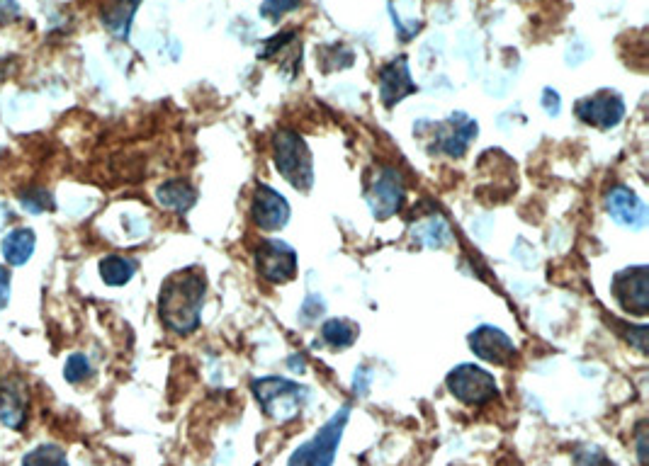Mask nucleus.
<instances>
[{"label": "nucleus", "instance_id": "nucleus-6", "mask_svg": "<svg viewBox=\"0 0 649 466\" xmlns=\"http://www.w3.org/2000/svg\"><path fill=\"white\" fill-rule=\"evenodd\" d=\"M368 204L377 219H389L404 207L406 187L404 178L397 168L382 166L372 175V183L368 187Z\"/></svg>", "mask_w": 649, "mask_h": 466}, {"label": "nucleus", "instance_id": "nucleus-13", "mask_svg": "<svg viewBox=\"0 0 649 466\" xmlns=\"http://www.w3.org/2000/svg\"><path fill=\"white\" fill-rule=\"evenodd\" d=\"M467 340H470L474 355L482 357L484 362H492V365L506 367L516 357V345H513V340L501 328L479 326L474 328Z\"/></svg>", "mask_w": 649, "mask_h": 466}, {"label": "nucleus", "instance_id": "nucleus-7", "mask_svg": "<svg viewBox=\"0 0 649 466\" xmlns=\"http://www.w3.org/2000/svg\"><path fill=\"white\" fill-rule=\"evenodd\" d=\"M256 270L270 284H285L297 275V253L278 238H268L256 250Z\"/></svg>", "mask_w": 649, "mask_h": 466}, {"label": "nucleus", "instance_id": "nucleus-25", "mask_svg": "<svg viewBox=\"0 0 649 466\" xmlns=\"http://www.w3.org/2000/svg\"><path fill=\"white\" fill-rule=\"evenodd\" d=\"M299 5H302V0H263L261 15L265 20H280L282 15L297 10Z\"/></svg>", "mask_w": 649, "mask_h": 466}, {"label": "nucleus", "instance_id": "nucleus-1", "mask_svg": "<svg viewBox=\"0 0 649 466\" xmlns=\"http://www.w3.org/2000/svg\"><path fill=\"white\" fill-rule=\"evenodd\" d=\"M207 280L200 270L173 272L163 282L158 294V316L168 331L188 335L197 331L202 318V301H205Z\"/></svg>", "mask_w": 649, "mask_h": 466}, {"label": "nucleus", "instance_id": "nucleus-11", "mask_svg": "<svg viewBox=\"0 0 649 466\" xmlns=\"http://www.w3.org/2000/svg\"><path fill=\"white\" fill-rule=\"evenodd\" d=\"M606 209L611 214L615 224L625 226V229L640 231L649 224V209L647 204L625 185H615L606 195Z\"/></svg>", "mask_w": 649, "mask_h": 466}, {"label": "nucleus", "instance_id": "nucleus-15", "mask_svg": "<svg viewBox=\"0 0 649 466\" xmlns=\"http://www.w3.org/2000/svg\"><path fill=\"white\" fill-rule=\"evenodd\" d=\"M448 127L450 132L440 136L438 151H443L445 156L450 158L465 156V151L470 149L472 139L477 136V122L465 115H453L448 119Z\"/></svg>", "mask_w": 649, "mask_h": 466}, {"label": "nucleus", "instance_id": "nucleus-18", "mask_svg": "<svg viewBox=\"0 0 649 466\" xmlns=\"http://www.w3.org/2000/svg\"><path fill=\"white\" fill-rule=\"evenodd\" d=\"M141 0H110L103 8V25L115 34L117 39L129 37L132 17L137 13Z\"/></svg>", "mask_w": 649, "mask_h": 466}, {"label": "nucleus", "instance_id": "nucleus-16", "mask_svg": "<svg viewBox=\"0 0 649 466\" xmlns=\"http://www.w3.org/2000/svg\"><path fill=\"white\" fill-rule=\"evenodd\" d=\"M35 246H37L35 231L27 229V226H18V229L5 233L3 243H0V250H3L5 263L10 267H22L32 258Z\"/></svg>", "mask_w": 649, "mask_h": 466}, {"label": "nucleus", "instance_id": "nucleus-32", "mask_svg": "<svg viewBox=\"0 0 649 466\" xmlns=\"http://www.w3.org/2000/svg\"><path fill=\"white\" fill-rule=\"evenodd\" d=\"M370 377H372V374L365 367H360L358 372H355V389H358V386H360V394H365V391H368Z\"/></svg>", "mask_w": 649, "mask_h": 466}, {"label": "nucleus", "instance_id": "nucleus-31", "mask_svg": "<svg viewBox=\"0 0 649 466\" xmlns=\"http://www.w3.org/2000/svg\"><path fill=\"white\" fill-rule=\"evenodd\" d=\"M637 459L640 464H647V423L637 425Z\"/></svg>", "mask_w": 649, "mask_h": 466}, {"label": "nucleus", "instance_id": "nucleus-24", "mask_svg": "<svg viewBox=\"0 0 649 466\" xmlns=\"http://www.w3.org/2000/svg\"><path fill=\"white\" fill-rule=\"evenodd\" d=\"M64 377L69 384H83L93 377V365L88 362V357L83 352H73V355L66 360Z\"/></svg>", "mask_w": 649, "mask_h": 466}, {"label": "nucleus", "instance_id": "nucleus-28", "mask_svg": "<svg viewBox=\"0 0 649 466\" xmlns=\"http://www.w3.org/2000/svg\"><path fill=\"white\" fill-rule=\"evenodd\" d=\"M543 107H545V112L550 117H557L560 115V110H562V100H560V93H557V90H552V88H545L543 90Z\"/></svg>", "mask_w": 649, "mask_h": 466}, {"label": "nucleus", "instance_id": "nucleus-20", "mask_svg": "<svg viewBox=\"0 0 649 466\" xmlns=\"http://www.w3.org/2000/svg\"><path fill=\"white\" fill-rule=\"evenodd\" d=\"M321 338L336 350L351 348L355 338H358V326H355L353 321H346V318H331V321H326L324 328H321Z\"/></svg>", "mask_w": 649, "mask_h": 466}, {"label": "nucleus", "instance_id": "nucleus-14", "mask_svg": "<svg viewBox=\"0 0 649 466\" xmlns=\"http://www.w3.org/2000/svg\"><path fill=\"white\" fill-rule=\"evenodd\" d=\"M377 78H380V98L385 102V107L399 105L406 95L419 90V85L411 81L409 61H406V56H397V59H392L389 64L382 66L380 73H377Z\"/></svg>", "mask_w": 649, "mask_h": 466}, {"label": "nucleus", "instance_id": "nucleus-26", "mask_svg": "<svg viewBox=\"0 0 649 466\" xmlns=\"http://www.w3.org/2000/svg\"><path fill=\"white\" fill-rule=\"evenodd\" d=\"M295 39H297L295 30H285V32L275 34V37L268 39V44H265L263 51H258V56H261V59H275V56H278L280 51L287 47V44L295 42Z\"/></svg>", "mask_w": 649, "mask_h": 466}, {"label": "nucleus", "instance_id": "nucleus-29", "mask_svg": "<svg viewBox=\"0 0 649 466\" xmlns=\"http://www.w3.org/2000/svg\"><path fill=\"white\" fill-rule=\"evenodd\" d=\"M20 17V5L15 0H0V25H8V22L18 20Z\"/></svg>", "mask_w": 649, "mask_h": 466}, {"label": "nucleus", "instance_id": "nucleus-17", "mask_svg": "<svg viewBox=\"0 0 649 466\" xmlns=\"http://www.w3.org/2000/svg\"><path fill=\"white\" fill-rule=\"evenodd\" d=\"M156 200L163 209L183 214L197 202V192L188 180H168L156 190Z\"/></svg>", "mask_w": 649, "mask_h": 466}, {"label": "nucleus", "instance_id": "nucleus-9", "mask_svg": "<svg viewBox=\"0 0 649 466\" xmlns=\"http://www.w3.org/2000/svg\"><path fill=\"white\" fill-rule=\"evenodd\" d=\"M613 297L628 314L647 316L649 311V270L645 265L630 267L613 277Z\"/></svg>", "mask_w": 649, "mask_h": 466}, {"label": "nucleus", "instance_id": "nucleus-3", "mask_svg": "<svg viewBox=\"0 0 649 466\" xmlns=\"http://www.w3.org/2000/svg\"><path fill=\"white\" fill-rule=\"evenodd\" d=\"M273 158L275 168L280 170L282 178L287 180L295 190L307 192L314 185V161L307 144L297 132L280 129L273 136Z\"/></svg>", "mask_w": 649, "mask_h": 466}, {"label": "nucleus", "instance_id": "nucleus-23", "mask_svg": "<svg viewBox=\"0 0 649 466\" xmlns=\"http://www.w3.org/2000/svg\"><path fill=\"white\" fill-rule=\"evenodd\" d=\"M22 466H69V459L59 445H37L22 457Z\"/></svg>", "mask_w": 649, "mask_h": 466}, {"label": "nucleus", "instance_id": "nucleus-22", "mask_svg": "<svg viewBox=\"0 0 649 466\" xmlns=\"http://www.w3.org/2000/svg\"><path fill=\"white\" fill-rule=\"evenodd\" d=\"M18 200L22 204V209L30 214H44V212H52L54 209L52 192L44 190V187H39V185H32V187H25V190H20Z\"/></svg>", "mask_w": 649, "mask_h": 466}, {"label": "nucleus", "instance_id": "nucleus-30", "mask_svg": "<svg viewBox=\"0 0 649 466\" xmlns=\"http://www.w3.org/2000/svg\"><path fill=\"white\" fill-rule=\"evenodd\" d=\"M10 280H13L10 270L5 265H0V309H5L10 301Z\"/></svg>", "mask_w": 649, "mask_h": 466}, {"label": "nucleus", "instance_id": "nucleus-4", "mask_svg": "<svg viewBox=\"0 0 649 466\" xmlns=\"http://www.w3.org/2000/svg\"><path fill=\"white\" fill-rule=\"evenodd\" d=\"M351 411L353 408L348 406V403L343 408H338L329 423H326L312 440L304 442L302 447H297V450L290 454L287 466H334L338 445H341V437L346 433Z\"/></svg>", "mask_w": 649, "mask_h": 466}, {"label": "nucleus", "instance_id": "nucleus-21", "mask_svg": "<svg viewBox=\"0 0 649 466\" xmlns=\"http://www.w3.org/2000/svg\"><path fill=\"white\" fill-rule=\"evenodd\" d=\"M414 238H419L423 246L428 248H443L450 241V229L440 217H431L416 226Z\"/></svg>", "mask_w": 649, "mask_h": 466}, {"label": "nucleus", "instance_id": "nucleus-8", "mask_svg": "<svg viewBox=\"0 0 649 466\" xmlns=\"http://www.w3.org/2000/svg\"><path fill=\"white\" fill-rule=\"evenodd\" d=\"M30 416V389L20 374L0 377V423L8 430H22Z\"/></svg>", "mask_w": 649, "mask_h": 466}, {"label": "nucleus", "instance_id": "nucleus-2", "mask_svg": "<svg viewBox=\"0 0 649 466\" xmlns=\"http://www.w3.org/2000/svg\"><path fill=\"white\" fill-rule=\"evenodd\" d=\"M251 391L256 396V401L261 403L265 416L278 420V423H287V420L297 418L309 396L307 386L290 382L285 377L256 379L251 384Z\"/></svg>", "mask_w": 649, "mask_h": 466}, {"label": "nucleus", "instance_id": "nucleus-27", "mask_svg": "<svg viewBox=\"0 0 649 466\" xmlns=\"http://www.w3.org/2000/svg\"><path fill=\"white\" fill-rule=\"evenodd\" d=\"M577 464L579 466H615L611 459L606 457L598 447H586L577 454Z\"/></svg>", "mask_w": 649, "mask_h": 466}, {"label": "nucleus", "instance_id": "nucleus-19", "mask_svg": "<svg viewBox=\"0 0 649 466\" xmlns=\"http://www.w3.org/2000/svg\"><path fill=\"white\" fill-rule=\"evenodd\" d=\"M98 270L105 284H110V287H122V284H127L134 277L137 263L124 258V255H105V258L100 260Z\"/></svg>", "mask_w": 649, "mask_h": 466}, {"label": "nucleus", "instance_id": "nucleus-12", "mask_svg": "<svg viewBox=\"0 0 649 466\" xmlns=\"http://www.w3.org/2000/svg\"><path fill=\"white\" fill-rule=\"evenodd\" d=\"M251 219L261 231H280L290 221V204L273 187L258 185L251 202Z\"/></svg>", "mask_w": 649, "mask_h": 466}, {"label": "nucleus", "instance_id": "nucleus-5", "mask_svg": "<svg viewBox=\"0 0 649 466\" xmlns=\"http://www.w3.org/2000/svg\"><path fill=\"white\" fill-rule=\"evenodd\" d=\"M445 384H448L450 394L467 406H484L499 396V384H496L494 374L479 365H457L448 374Z\"/></svg>", "mask_w": 649, "mask_h": 466}, {"label": "nucleus", "instance_id": "nucleus-10", "mask_svg": "<svg viewBox=\"0 0 649 466\" xmlns=\"http://www.w3.org/2000/svg\"><path fill=\"white\" fill-rule=\"evenodd\" d=\"M577 117L584 124H594L598 129H613L623 122L625 102L618 93L601 90V93L577 102Z\"/></svg>", "mask_w": 649, "mask_h": 466}]
</instances>
